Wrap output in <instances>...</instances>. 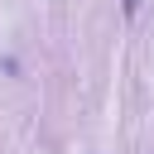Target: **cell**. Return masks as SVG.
<instances>
[{"label":"cell","instance_id":"obj_1","mask_svg":"<svg viewBox=\"0 0 154 154\" xmlns=\"http://www.w3.org/2000/svg\"><path fill=\"white\" fill-rule=\"evenodd\" d=\"M120 10H125V14H135V10H140V0H120Z\"/></svg>","mask_w":154,"mask_h":154}]
</instances>
